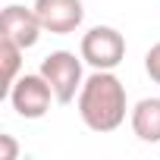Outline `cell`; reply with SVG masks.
Instances as JSON below:
<instances>
[{
  "label": "cell",
  "mask_w": 160,
  "mask_h": 160,
  "mask_svg": "<svg viewBox=\"0 0 160 160\" xmlns=\"http://www.w3.org/2000/svg\"><path fill=\"white\" fill-rule=\"evenodd\" d=\"M78 116L91 132H116L126 122V85L113 75V69H94L75 98Z\"/></svg>",
  "instance_id": "1"
},
{
  "label": "cell",
  "mask_w": 160,
  "mask_h": 160,
  "mask_svg": "<svg viewBox=\"0 0 160 160\" xmlns=\"http://www.w3.org/2000/svg\"><path fill=\"white\" fill-rule=\"evenodd\" d=\"M53 94H57V104H72L78 98V91H82L85 78H82V60H78L72 50H53L41 60V69H38Z\"/></svg>",
  "instance_id": "2"
},
{
  "label": "cell",
  "mask_w": 160,
  "mask_h": 160,
  "mask_svg": "<svg viewBox=\"0 0 160 160\" xmlns=\"http://www.w3.org/2000/svg\"><path fill=\"white\" fill-rule=\"evenodd\" d=\"M7 98H10L13 110H16L22 119H41V116L50 110V104L57 101L50 82H47L41 72H25V75H19L16 82H13V88L7 91Z\"/></svg>",
  "instance_id": "3"
},
{
  "label": "cell",
  "mask_w": 160,
  "mask_h": 160,
  "mask_svg": "<svg viewBox=\"0 0 160 160\" xmlns=\"http://www.w3.org/2000/svg\"><path fill=\"white\" fill-rule=\"evenodd\" d=\"M82 60L94 69H116L126 60V38L113 25H94L82 35Z\"/></svg>",
  "instance_id": "4"
},
{
  "label": "cell",
  "mask_w": 160,
  "mask_h": 160,
  "mask_svg": "<svg viewBox=\"0 0 160 160\" xmlns=\"http://www.w3.org/2000/svg\"><path fill=\"white\" fill-rule=\"evenodd\" d=\"M41 32H44V25H41L35 7H32V10H28V7H19V3L3 7V13H0V35H3V38H10V41H16L22 50H28V47L38 44Z\"/></svg>",
  "instance_id": "5"
},
{
  "label": "cell",
  "mask_w": 160,
  "mask_h": 160,
  "mask_svg": "<svg viewBox=\"0 0 160 160\" xmlns=\"http://www.w3.org/2000/svg\"><path fill=\"white\" fill-rule=\"evenodd\" d=\"M35 13L50 35H69L85 19L82 0H35Z\"/></svg>",
  "instance_id": "6"
},
{
  "label": "cell",
  "mask_w": 160,
  "mask_h": 160,
  "mask_svg": "<svg viewBox=\"0 0 160 160\" xmlns=\"http://www.w3.org/2000/svg\"><path fill=\"white\" fill-rule=\"evenodd\" d=\"M132 132L148 144L160 141V98H144L132 107Z\"/></svg>",
  "instance_id": "7"
},
{
  "label": "cell",
  "mask_w": 160,
  "mask_h": 160,
  "mask_svg": "<svg viewBox=\"0 0 160 160\" xmlns=\"http://www.w3.org/2000/svg\"><path fill=\"white\" fill-rule=\"evenodd\" d=\"M0 63H3V94H7L13 88V82L19 78V69H22V47L3 35H0Z\"/></svg>",
  "instance_id": "8"
},
{
  "label": "cell",
  "mask_w": 160,
  "mask_h": 160,
  "mask_svg": "<svg viewBox=\"0 0 160 160\" xmlns=\"http://www.w3.org/2000/svg\"><path fill=\"white\" fill-rule=\"evenodd\" d=\"M144 69H148V75L154 78V82L160 85V41L144 53Z\"/></svg>",
  "instance_id": "9"
},
{
  "label": "cell",
  "mask_w": 160,
  "mask_h": 160,
  "mask_svg": "<svg viewBox=\"0 0 160 160\" xmlns=\"http://www.w3.org/2000/svg\"><path fill=\"white\" fill-rule=\"evenodd\" d=\"M19 157V144L13 135H0V160H16Z\"/></svg>",
  "instance_id": "10"
}]
</instances>
